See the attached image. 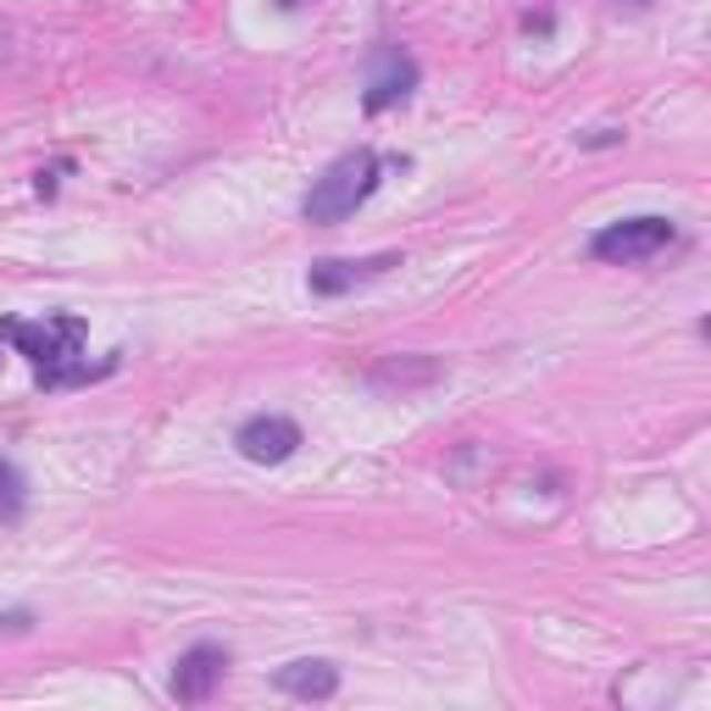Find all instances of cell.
<instances>
[{
    "instance_id": "1",
    "label": "cell",
    "mask_w": 711,
    "mask_h": 711,
    "mask_svg": "<svg viewBox=\"0 0 711 711\" xmlns=\"http://www.w3.org/2000/svg\"><path fill=\"white\" fill-rule=\"evenodd\" d=\"M379 184H384V156L368 151V145H356V151H344L339 162H328L322 178H311V189H306V200H300V217H306L311 228H333V223H344V217L362 212Z\"/></svg>"
},
{
    "instance_id": "2",
    "label": "cell",
    "mask_w": 711,
    "mask_h": 711,
    "mask_svg": "<svg viewBox=\"0 0 711 711\" xmlns=\"http://www.w3.org/2000/svg\"><path fill=\"white\" fill-rule=\"evenodd\" d=\"M0 339H12L18 356H29V362H34V373H51V368L79 362L90 328H84V317H40V322L7 317V322H0Z\"/></svg>"
},
{
    "instance_id": "3",
    "label": "cell",
    "mask_w": 711,
    "mask_h": 711,
    "mask_svg": "<svg viewBox=\"0 0 711 711\" xmlns=\"http://www.w3.org/2000/svg\"><path fill=\"white\" fill-rule=\"evenodd\" d=\"M678 239L672 217H622V223H606L595 239H589V256L595 261H611V267H639L650 256H661L667 245Z\"/></svg>"
},
{
    "instance_id": "4",
    "label": "cell",
    "mask_w": 711,
    "mask_h": 711,
    "mask_svg": "<svg viewBox=\"0 0 711 711\" xmlns=\"http://www.w3.org/2000/svg\"><path fill=\"white\" fill-rule=\"evenodd\" d=\"M390 267H401V250H379V256H362V261H350V256H328V261H311L306 272V289L322 295V300H339L350 289H362L373 278H384Z\"/></svg>"
},
{
    "instance_id": "5",
    "label": "cell",
    "mask_w": 711,
    "mask_h": 711,
    "mask_svg": "<svg viewBox=\"0 0 711 711\" xmlns=\"http://www.w3.org/2000/svg\"><path fill=\"white\" fill-rule=\"evenodd\" d=\"M234 445H239V456L256 462V467H284V462L300 451V423L284 418V412H261V418L239 423Z\"/></svg>"
},
{
    "instance_id": "6",
    "label": "cell",
    "mask_w": 711,
    "mask_h": 711,
    "mask_svg": "<svg viewBox=\"0 0 711 711\" xmlns=\"http://www.w3.org/2000/svg\"><path fill=\"white\" fill-rule=\"evenodd\" d=\"M418 79H423V73H418V62H412L401 45H379V51H373V79H368L362 112H368V117H379V112H390V106L412 101Z\"/></svg>"
},
{
    "instance_id": "7",
    "label": "cell",
    "mask_w": 711,
    "mask_h": 711,
    "mask_svg": "<svg viewBox=\"0 0 711 711\" xmlns=\"http://www.w3.org/2000/svg\"><path fill=\"white\" fill-rule=\"evenodd\" d=\"M223 678H228V650L212 645V639H200V645H189V650L173 661V700L206 705V700L217 694Z\"/></svg>"
},
{
    "instance_id": "8",
    "label": "cell",
    "mask_w": 711,
    "mask_h": 711,
    "mask_svg": "<svg viewBox=\"0 0 711 711\" xmlns=\"http://www.w3.org/2000/svg\"><path fill=\"white\" fill-rule=\"evenodd\" d=\"M440 379H445V362L440 356H423V350L384 356V362H373V373H368V384L384 390V395H418V390H434Z\"/></svg>"
},
{
    "instance_id": "9",
    "label": "cell",
    "mask_w": 711,
    "mask_h": 711,
    "mask_svg": "<svg viewBox=\"0 0 711 711\" xmlns=\"http://www.w3.org/2000/svg\"><path fill=\"white\" fill-rule=\"evenodd\" d=\"M272 683H278L289 700H333V694H339V667L322 661V656H300V661L278 667Z\"/></svg>"
},
{
    "instance_id": "10",
    "label": "cell",
    "mask_w": 711,
    "mask_h": 711,
    "mask_svg": "<svg viewBox=\"0 0 711 711\" xmlns=\"http://www.w3.org/2000/svg\"><path fill=\"white\" fill-rule=\"evenodd\" d=\"M29 512V478L12 456H0V523H23Z\"/></svg>"
},
{
    "instance_id": "11",
    "label": "cell",
    "mask_w": 711,
    "mask_h": 711,
    "mask_svg": "<svg viewBox=\"0 0 711 711\" xmlns=\"http://www.w3.org/2000/svg\"><path fill=\"white\" fill-rule=\"evenodd\" d=\"M628 134L622 128H584L578 134V151H611V145H622Z\"/></svg>"
},
{
    "instance_id": "12",
    "label": "cell",
    "mask_w": 711,
    "mask_h": 711,
    "mask_svg": "<svg viewBox=\"0 0 711 711\" xmlns=\"http://www.w3.org/2000/svg\"><path fill=\"white\" fill-rule=\"evenodd\" d=\"M29 628H34L29 611H7V617H0V633H29Z\"/></svg>"
},
{
    "instance_id": "13",
    "label": "cell",
    "mask_w": 711,
    "mask_h": 711,
    "mask_svg": "<svg viewBox=\"0 0 711 711\" xmlns=\"http://www.w3.org/2000/svg\"><path fill=\"white\" fill-rule=\"evenodd\" d=\"M523 29H528V34H550L556 18H550V12H523Z\"/></svg>"
},
{
    "instance_id": "14",
    "label": "cell",
    "mask_w": 711,
    "mask_h": 711,
    "mask_svg": "<svg viewBox=\"0 0 711 711\" xmlns=\"http://www.w3.org/2000/svg\"><path fill=\"white\" fill-rule=\"evenodd\" d=\"M611 7H617V12H645L650 0H611Z\"/></svg>"
},
{
    "instance_id": "15",
    "label": "cell",
    "mask_w": 711,
    "mask_h": 711,
    "mask_svg": "<svg viewBox=\"0 0 711 711\" xmlns=\"http://www.w3.org/2000/svg\"><path fill=\"white\" fill-rule=\"evenodd\" d=\"M272 7H278V12H300V0H272Z\"/></svg>"
}]
</instances>
